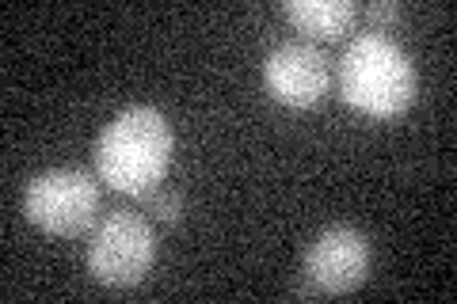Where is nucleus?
Masks as SVG:
<instances>
[{"instance_id": "8", "label": "nucleus", "mask_w": 457, "mask_h": 304, "mask_svg": "<svg viewBox=\"0 0 457 304\" xmlns=\"http://www.w3.org/2000/svg\"><path fill=\"white\" fill-rule=\"evenodd\" d=\"M141 210L153 213L156 221H164V225H179L183 221V198L179 191H153L149 194H141Z\"/></svg>"}, {"instance_id": "9", "label": "nucleus", "mask_w": 457, "mask_h": 304, "mask_svg": "<svg viewBox=\"0 0 457 304\" xmlns=\"http://www.w3.org/2000/svg\"><path fill=\"white\" fill-rule=\"evenodd\" d=\"M359 16H366L374 27H393L400 20V4H396V0H374V4L359 8Z\"/></svg>"}, {"instance_id": "3", "label": "nucleus", "mask_w": 457, "mask_h": 304, "mask_svg": "<svg viewBox=\"0 0 457 304\" xmlns=\"http://www.w3.org/2000/svg\"><path fill=\"white\" fill-rule=\"evenodd\" d=\"M156 259V233L145 213L137 210H111L92 228L88 240V274L107 289H134L145 282Z\"/></svg>"}, {"instance_id": "7", "label": "nucleus", "mask_w": 457, "mask_h": 304, "mask_svg": "<svg viewBox=\"0 0 457 304\" xmlns=\"http://www.w3.org/2000/svg\"><path fill=\"white\" fill-rule=\"evenodd\" d=\"M282 16L309 38H343L359 23L354 0H286Z\"/></svg>"}, {"instance_id": "2", "label": "nucleus", "mask_w": 457, "mask_h": 304, "mask_svg": "<svg viewBox=\"0 0 457 304\" xmlns=\"http://www.w3.org/2000/svg\"><path fill=\"white\" fill-rule=\"evenodd\" d=\"M339 92L366 119H400L420 95V72L404 46L378 31L351 38L339 57Z\"/></svg>"}, {"instance_id": "6", "label": "nucleus", "mask_w": 457, "mask_h": 304, "mask_svg": "<svg viewBox=\"0 0 457 304\" xmlns=\"http://www.w3.org/2000/svg\"><path fill=\"white\" fill-rule=\"evenodd\" d=\"M263 88L282 107H317L328 92V53L317 42H282L263 62Z\"/></svg>"}, {"instance_id": "5", "label": "nucleus", "mask_w": 457, "mask_h": 304, "mask_svg": "<svg viewBox=\"0 0 457 304\" xmlns=\"http://www.w3.org/2000/svg\"><path fill=\"white\" fill-rule=\"evenodd\" d=\"M370 274V240L351 225H332L305 251V285L317 297L354 293Z\"/></svg>"}, {"instance_id": "1", "label": "nucleus", "mask_w": 457, "mask_h": 304, "mask_svg": "<svg viewBox=\"0 0 457 304\" xmlns=\"http://www.w3.org/2000/svg\"><path fill=\"white\" fill-rule=\"evenodd\" d=\"M176 134L164 111L149 103L114 114L96 141V176L119 194H149L168 176Z\"/></svg>"}, {"instance_id": "4", "label": "nucleus", "mask_w": 457, "mask_h": 304, "mask_svg": "<svg viewBox=\"0 0 457 304\" xmlns=\"http://www.w3.org/2000/svg\"><path fill=\"white\" fill-rule=\"evenodd\" d=\"M99 183L92 171L50 168L27 183L23 217L50 236H80L96 228L99 217Z\"/></svg>"}]
</instances>
